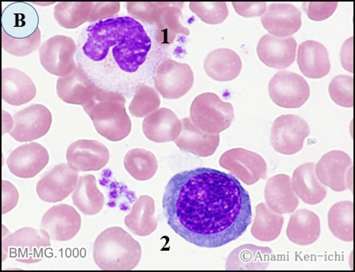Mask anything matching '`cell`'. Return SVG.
Wrapping results in <instances>:
<instances>
[{"label":"cell","mask_w":355,"mask_h":272,"mask_svg":"<svg viewBox=\"0 0 355 272\" xmlns=\"http://www.w3.org/2000/svg\"><path fill=\"white\" fill-rule=\"evenodd\" d=\"M268 92L274 103L284 109H298L306 103L311 96L305 78L287 71L275 73L269 82Z\"/></svg>","instance_id":"9"},{"label":"cell","mask_w":355,"mask_h":272,"mask_svg":"<svg viewBox=\"0 0 355 272\" xmlns=\"http://www.w3.org/2000/svg\"><path fill=\"white\" fill-rule=\"evenodd\" d=\"M141 256L140 244L119 226L101 232L94 242V259L101 270H133Z\"/></svg>","instance_id":"4"},{"label":"cell","mask_w":355,"mask_h":272,"mask_svg":"<svg viewBox=\"0 0 355 272\" xmlns=\"http://www.w3.org/2000/svg\"><path fill=\"white\" fill-rule=\"evenodd\" d=\"M143 130L146 138L155 143H170L182 133V123L172 110L162 107L144 118Z\"/></svg>","instance_id":"22"},{"label":"cell","mask_w":355,"mask_h":272,"mask_svg":"<svg viewBox=\"0 0 355 272\" xmlns=\"http://www.w3.org/2000/svg\"><path fill=\"white\" fill-rule=\"evenodd\" d=\"M311 134L307 122L300 116L284 115L275 120L270 132V143L275 152L294 155L302 149L304 141Z\"/></svg>","instance_id":"8"},{"label":"cell","mask_w":355,"mask_h":272,"mask_svg":"<svg viewBox=\"0 0 355 272\" xmlns=\"http://www.w3.org/2000/svg\"><path fill=\"white\" fill-rule=\"evenodd\" d=\"M120 3H94L89 22L94 24L101 20L112 19L119 12Z\"/></svg>","instance_id":"44"},{"label":"cell","mask_w":355,"mask_h":272,"mask_svg":"<svg viewBox=\"0 0 355 272\" xmlns=\"http://www.w3.org/2000/svg\"><path fill=\"white\" fill-rule=\"evenodd\" d=\"M189 8L205 24H220L229 15L227 3L224 2H191Z\"/></svg>","instance_id":"40"},{"label":"cell","mask_w":355,"mask_h":272,"mask_svg":"<svg viewBox=\"0 0 355 272\" xmlns=\"http://www.w3.org/2000/svg\"><path fill=\"white\" fill-rule=\"evenodd\" d=\"M353 84L352 76L339 75L332 79L329 89L331 100L337 105L353 107Z\"/></svg>","instance_id":"41"},{"label":"cell","mask_w":355,"mask_h":272,"mask_svg":"<svg viewBox=\"0 0 355 272\" xmlns=\"http://www.w3.org/2000/svg\"><path fill=\"white\" fill-rule=\"evenodd\" d=\"M272 251L268 247L252 244L241 246L230 254L227 270H266L268 268Z\"/></svg>","instance_id":"32"},{"label":"cell","mask_w":355,"mask_h":272,"mask_svg":"<svg viewBox=\"0 0 355 272\" xmlns=\"http://www.w3.org/2000/svg\"><path fill=\"white\" fill-rule=\"evenodd\" d=\"M81 225L80 215L76 209L67 203H61L45 212L41 228L48 232L53 240L66 242L77 235Z\"/></svg>","instance_id":"16"},{"label":"cell","mask_w":355,"mask_h":272,"mask_svg":"<svg viewBox=\"0 0 355 272\" xmlns=\"http://www.w3.org/2000/svg\"><path fill=\"white\" fill-rule=\"evenodd\" d=\"M180 121L182 123V133L174 140L180 150L200 157L211 156L216 152L220 143L219 134L202 132L189 118H184Z\"/></svg>","instance_id":"23"},{"label":"cell","mask_w":355,"mask_h":272,"mask_svg":"<svg viewBox=\"0 0 355 272\" xmlns=\"http://www.w3.org/2000/svg\"><path fill=\"white\" fill-rule=\"evenodd\" d=\"M190 120L202 132L219 134L232 124L234 107L216 93H202L197 96L191 105Z\"/></svg>","instance_id":"5"},{"label":"cell","mask_w":355,"mask_h":272,"mask_svg":"<svg viewBox=\"0 0 355 272\" xmlns=\"http://www.w3.org/2000/svg\"><path fill=\"white\" fill-rule=\"evenodd\" d=\"M232 4L236 12L242 17H245V18L260 17L266 13L267 10V3L266 2H233Z\"/></svg>","instance_id":"45"},{"label":"cell","mask_w":355,"mask_h":272,"mask_svg":"<svg viewBox=\"0 0 355 272\" xmlns=\"http://www.w3.org/2000/svg\"><path fill=\"white\" fill-rule=\"evenodd\" d=\"M297 62L303 75L309 78H322L331 70L328 50L318 42L302 43L298 48Z\"/></svg>","instance_id":"27"},{"label":"cell","mask_w":355,"mask_h":272,"mask_svg":"<svg viewBox=\"0 0 355 272\" xmlns=\"http://www.w3.org/2000/svg\"><path fill=\"white\" fill-rule=\"evenodd\" d=\"M125 103L122 93L110 92L96 86L83 107L100 135L111 141H120L125 139L132 130Z\"/></svg>","instance_id":"3"},{"label":"cell","mask_w":355,"mask_h":272,"mask_svg":"<svg viewBox=\"0 0 355 272\" xmlns=\"http://www.w3.org/2000/svg\"><path fill=\"white\" fill-rule=\"evenodd\" d=\"M69 166L78 172H98L110 161V151L100 141L78 140L67 151Z\"/></svg>","instance_id":"14"},{"label":"cell","mask_w":355,"mask_h":272,"mask_svg":"<svg viewBox=\"0 0 355 272\" xmlns=\"http://www.w3.org/2000/svg\"><path fill=\"white\" fill-rule=\"evenodd\" d=\"M291 183L297 197L308 205H318L326 197L327 189L315 174V163H304L296 168Z\"/></svg>","instance_id":"26"},{"label":"cell","mask_w":355,"mask_h":272,"mask_svg":"<svg viewBox=\"0 0 355 272\" xmlns=\"http://www.w3.org/2000/svg\"><path fill=\"white\" fill-rule=\"evenodd\" d=\"M162 2L150 3H127V10L129 15L135 20L142 21L146 25L153 26L157 10Z\"/></svg>","instance_id":"42"},{"label":"cell","mask_w":355,"mask_h":272,"mask_svg":"<svg viewBox=\"0 0 355 272\" xmlns=\"http://www.w3.org/2000/svg\"><path fill=\"white\" fill-rule=\"evenodd\" d=\"M354 203L345 201L335 203L328 214L329 229L334 235L343 242L354 240Z\"/></svg>","instance_id":"35"},{"label":"cell","mask_w":355,"mask_h":272,"mask_svg":"<svg viewBox=\"0 0 355 272\" xmlns=\"http://www.w3.org/2000/svg\"><path fill=\"white\" fill-rule=\"evenodd\" d=\"M337 2L303 3L302 8L309 19L313 21H324L330 18L337 8Z\"/></svg>","instance_id":"43"},{"label":"cell","mask_w":355,"mask_h":272,"mask_svg":"<svg viewBox=\"0 0 355 272\" xmlns=\"http://www.w3.org/2000/svg\"><path fill=\"white\" fill-rule=\"evenodd\" d=\"M242 62L234 51L218 48L207 56L205 70L207 75L217 82H230L240 75Z\"/></svg>","instance_id":"30"},{"label":"cell","mask_w":355,"mask_h":272,"mask_svg":"<svg viewBox=\"0 0 355 272\" xmlns=\"http://www.w3.org/2000/svg\"><path fill=\"white\" fill-rule=\"evenodd\" d=\"M19 194L13 184L8 181H3V214L8 213L18 203Z\"/></svg>","instance_id":"46"},{"label":"cell","mask_w":355,"mask_h":272,"mask_svg":"<svg viewBox=\"0 0 355 272\" xmlns=\"http://www.w3.org/2000/svg\"><path fill=\"white\" fill-rule=\"evenodd\" d=\"M42 42L41 30L38 29L30 37L16 39L2 31V46L6 52L18 57H24L35 52Z\"/></svg>","instance_id":"39"},{"label":"cell","mask_w":355,"mask_h":272,"mask_svg":"<svg viewBox=\"0 0 355 272\" xmlns=\"http://www.w3.org/2000/svg\"><path fill=\"white\" fill-rule=\"evenodd\" d=\"M50 235L44 230L24 228L3 237V260L11 258L24 264L41 262L51 246Z\"/></svg>","instance_id":"6"},{"label":"cell","mask_w":355,"mask_h":272,"mask_svg":"<svg viewBox=\"0 0 355 272\" xmlns=\"http://www.w3.org/2000/svg\"><path fill=\"white\" fill-rule=\"evenodd\" d=\"M164 48L132 17L101 20L82 33L76 60L92 83L110 92L130 96L154 79Z\"/></svg>","instance_id":"2"},{"label":"cell","mask_w":355,"mask_h":272,"mask_svg":"<svg viewBox=\"0 0 355 272\" xmlns=\"http://www.w3.org/2000/svg\"><path fill=\"white\" fill-rule=\"evenodd\" d=\"M72 200L84 215H94L101 211L105 205V197L98 188L94 175H85L78 179Z\"/></svg>","instance_id":"33"},{"label":"cell","mask_w":355,"mask_h":272,"mask_svg":"<svg viewBox=\"0 0 355 272\" xmlns=\"http://www.w3.org/2000/svg\"><path fill=\"white\" fill-rule=\"evenodd\" d=\"M184 3L162 2L154 20L155 39L163 48L171 45L178 34L189 36L190 31L183 26L182 19Z\"/></svg>","instance_id":"19"},{"label":"cell","mask_w":355,"mask_h":272,"mask_svg":"<svg viewBox=\"0 0 355 272\" xmlns=\"http://www.w3.org/2000/svg\"><path fill=\"white\" fill-rule=\"evenodd\" d=\"M94 6V3L92 2L59 3L55 7V19L65 29H76L89 22Z\"/></svg>","instance_id":"36"},{"label":"cell","mask_w":355,"mask_h":272,"mask_svg":"<svg viewBox=\"0 0 355 272\" xmlns=\"http://www.w3.org/2000/svg\"><path fill=\"white\" fill-rule=\"evenodd\" d=\"M289 240L298 246H311L320 235V221L318 215L307 209H300L291 215L287 226Z\"/></svg>","instance_id":"29"},{"label":"cell","mask_w":355,"mask_h":272,"mask_svg":"<svg viewBox=\"0 0 355 272\" xmlns=\"http://www.w3.org/2000/svg\"><path fill=\"white\" fill-rule=\"evenodd\" d=\"M123 165L132 178L141 181L153 178L159 168L154 153L143 149L129 151L123 160Z\"/></svg>","instance_id":"37"},{"label":"cell","mask_w":355,"mask_h":272,"mask_svg":"<svg viewBox=\"0 0 355 272\" xmlns=\"http://www.w3.org/2000/svg\"><path fill=\"white\" fill-rule=\"evenodd\" d=\"M219 164L242 183L251 185L267 178V163L257 153L244 149H233L223 153Z\"/></svg>","instance_id":"11"},{"label":"cell","mask_w":355,"mask_h":272,"mask_svg":"<svg viewBox=\"0 0 355 272\" xmlns=\"http://www.w3.org/2000/svg\"><path fill=\"white\" fill-rule=\"evenodd\" d=\"M284 223L283 215L273 212L266 203H259L251 228L252 235L261 242H272L280 235Z\"/></svg>","instance_id":"34"},{"label":"cell","mask_w":355,"mask_h":272,"mask_svg":"<svg viewBox=\"0 0 355 272\" xmlns=\"http://www.w3.org/2000/svg\"><path fill=\"white\" fill-rule=\"evenodd\" d=\"M297 42L293 37H277L270 34L264 35L257 45L259 59L274 69L284 70L294 64Z\"/></svg>","instance_id":"18"},{"label":"cell","mask_w":355,"mask_h":272,"mask_svg":"<svg viewBox=\"0 0 355 272\" xmlns=\"http://www.w3.org/2000/svg\"><path fill=\"white\" fill-rule=\"evenodd\" d=\"M38 15L29 3H10L3 12L2 31L11 37H30L39 29Z\"/></svg>","instance_id":"21"},{"label":"cell","mask_w":355,"mask_h":272,"mask_svg":"<svg viewBox=\"0 0 355 272\" xmlns=\"http://www.w3.org/2000/svg\"><path fill=\"white\" fill-rule=\"evenodd\" d=\"M52 123V113L46 107L33 105L16 113L9 133L20 143H29L47 134Z\"/></svg>","instance_id":"12"},{"label":"cell","mask_w":355,"mask_h":272,"mask_svg":"<svg viewBox=\"0 0 355 272\" xmlns=\"http://www.w3.org/2000/svg\"><path fill=\"white\" fill-rule=\"evenodd\" d=\"M261 21L270 35L277 37H291L300 30L302 13L291 3H273L269 5Z\"/></svg>","instance_id":"20"},{"label":"cell","mask_w":355,"mask_h":272,"mask_svg":"<svg viewBox=\"0 0 355 272\" xmlns=\"http://www.w3.org/2000/svg\"><path fill=\"white\" fill-rule=\"evenodd\" d=\"M352 166V158L346 152L331 151L315 164V174L324 185L335 192H343L349 188V171Z\"/></svg>","instance_id":"15"},{"label":"cell","mask_w":355,"mask_h":272,"mask_svg":"<svg viewBox=\"0 0 355 272\" xmlns=\"http://www.w3.org/2000/svg\"><path fill=\"white\" fill-rule=\"evenodd\" d=\"M49 154L46 149L38 143L21 145L10 153L7 164L10 172L21 179L35 177L47 166Z\"/></svg>","instance_id":"17"},{"label":"cell","mask_w":355,"mask_h":272,"mask_svg":"<svg viewBox=\"0 0 355 272\" xmlns=\"http://www.w3.org/2000/svg\"><path fill=\"white\" fill-rule=\"evenodd\" d=\"M78 179V172L69 163H60L38 181L37 195L45 202L62 201L76 190Z\"/></svg>","instance_id":"13"},{"label":"cell","mask_w":355,"mask_h":272,"mask_svg":"<svg viewBox=\"0 0 355 272\" xmlns=\"http://www.w3.org/2000/svg\"><path fill=\"white\" fill-rule=\"evenodd\" d=\"M95 84L76 66L69 75L60 78L56 82L59 98L67 104L85 105L92 96Z\"/></svg>","instance_id":"28"},{"label":"cell","mask_w":355,"mask_h":272,"mask_svg":"<svg viewBox=\"0 0 355 272\" xmlns=\"http://www.w3.org/2000/svg\"><path fill=\"white\" fill-rule=\"evenodd\" d=\"M35 84L25 73L5 68L2 71V98L8 104L20 106L29 103L35 98Z\"/></svg>","instance_id":"25"},{"label":"cell","mask_w":355,"mask_h":272,"mask_svg":"<svg viewBox=\"0 0 355 272\" xmlns=\"http://www.w3.org/2000/svg\"><path fill=\"white\" fill-rule=\"evenodd\" d=\"M264 197L268 206L278 214L295 212L300 201L293 190L291 179L288 175H275L267 181Z\"/></svg>","instance_id":"24"},{"label":"cell","mask_w":355,"mask_h":272,"mask_svg":"<svg viewBox=\"0 0 355 272\" xmlns=\"http://www.w3.org/2000/svg\"><path fill=\"white\" fill-rule=\"evenodd\" d=\"M167 224L196 246L218 248L242 236L252 223L249 192L233 174L200 167L180 172L162 199Z\"/></svg>","instance_id":"1"},{"label":"cell","mask_w":355,"mask_h":272,"mask_svg":"<svg viewBox=\"0 0 355 272\" xmlns=\"http://www.w3.org/2000/svg\"><path fill=\"white\" fill-rule=\"evenodd\" d=\"M76 52L74 39L63 35L51 37L39 50L41 64L44 70L51 75L60 78L69 75L76 69Z\"/></svg>","instance_id":"10"},{"label":"cell","mask_w":355,"mask_h":272,"mask_svg":"<svg viewBox=\"0 0 355 272\" xmlns=\"http://www.w3.org/2000/svg\"><path fill=\"white\" fill-rule=\"evenodd\" d=\"M154 82L163 98L176 100L187 94L193 87L194 75L189 65L168 59L157 67Z\"/></svg>","instance_id":"7"},{"label":"cell","mask_w":355,"mask_h":272,"mask_svg":"<svg viewBox=\"0 0 355 272\" xmlns=\"http://www.w3.org/2000/svg\"><path fill=\"white\" fill-rule=\"evenodd\" d=\"M154 198L140 196L135 202L132 211L125 219L127 228L135 235L146 237L154 233L157 228Z\"/></svg>","instance_id":"31"},{"label":"cell","mask_w":355,"mask_h":272,"mask_svg":"<svg viewBox=\"0 0 355 272\" xmlns=\"http://www.w3.org/2000/svg\"><path fill=\"white\" fill-rule=\"evenodd\" d=\"M161 100L159 93L153 88L144 84L135 91L129 106L131 115L137 118L146 117L159 109Z\"/></svg>","instance_id":"38"}]
</instances>
